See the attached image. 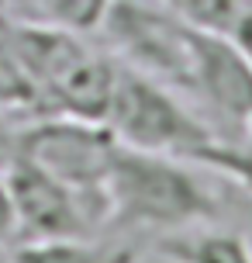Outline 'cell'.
I'll use <instances>...</instances> for the list:
<instances>
[{
  "label": "cell",
  "instance_id": "obj_1",
  "mask_svg": "<svg viewBox=\"0 0 252 263\" xmlns=\"http://www.w3.org/2000/svg\"><path fill=\"white\" fill-rule=\"evenodd\" d=\"M107 229H152L183 232L214 225L221 215V197L190 170L186 159L138 153L118 145L104 180Z\"/></svg>",
  "mask_w": 252,
  "mask_h": 263
},
{
  "label": "cell",
  "instance_id": "obj_2",
  "mask_svg": "<svg viewBox=\"0 0 252 263\" xmlns=\"http://www.w3.org/2000/svg\"><path fill=\"white\" fill-rule=\"evenodd\" d=\"M104 125L128 149L186 159V163L207 142L221 139L207 121L197 118L176 97L173 87L124 63L118 66V80H114V93H111Z\"/></svg>",
  "mask_w": 252,
  "mask_h": 263
},
{
  "label": "cell",
  "instance_id": "obj_3",
  "mask_svg": "<svg viewBox=\"0 0 252 263\" xmlns=\"http://www.w3.org/2000/svg\"><path fill=\"white\" fill-rule=\"evenodd\" d=\"M14 208V239H97L107 229L104 191H80L25 159L4 163Z\"/></svg>",
  "mask_w": 252,
  "mask_h": 263
},
{
  "label": "cell",
  "instance_id": "obj_4",
  "mask_svg": "<svg viewBox=\"0 0 252 263\" xmlns=\"http://www.w3.org/2000/svg\"><path fill=\"white\" fill-rule=\"evenodd\" d=\"M100 31L114 52L145 77L186 93L194 77V35L197 28L180 21L162 4L145 0H114Z\"/></svg>",
  "mask_w": 252,
  "mask_h": 263
},
{
  "label": "cell",
  "instance_id": "obj_5",
  "mask_svg": "<svg viewBox=\"0 0 252 263\" xmlns=\"http://www.w3.org/2000/svg\"><path fill=\"white\" fill-rule=\"evenodd\" d=\"M118 145L104 121L35 115V121L11 135V159H25L69 187L104 191Z\"/></svg>",
  "mask_w": 252,
  "mask_h": 263
},
{
  "label": "cell",
  "instance_id": "obj_6",
  "mask_svg": "<svg viewBox=\"0 0 252 263\" xmlns=\"http://www.w3.org/2000/svg\"><path fill=\"white\" fill-rule=\"evenodd\" d=\"M186 93L197 97V104H204L214 118L228 121L239 135L252 132V63L232 35L197 28L194 77Z\"/></svg>",
  "mask_w": 252,
  "mask_h": 263
},
{
  "label": "cell",
  "instance_id": "obj_7",
  "mask_svg": "<svg viewBox=\"0 0 252 263\" xmlns=\"http://www.w3.org/2000/svg\"><path fill=\"white\" fill-rule=\"evenodd\" d=\"M114 80H118V63L90 49L87 42H80V49L62 63V69L49 83L41 115L104 121L107 107H111V93H114Z\"/></svg>",
  "mask_w": 252,
  "mask_h": 263
},
{
  "label": "cell",
  "instance_id": "obj_8",
  "mask_svg": "<svg viewBox=\"0 0 252 263\" xmlns=\"http://www.w3.org/2000/svg\"><path fill=\"white\" fill-rule=\"evenodd\" d=\"M149 250L162 263H252L249 239L239 229H214V225L159 236Z\"/></svg>",
  "mask_w": 252,
  "mask_h": 263
},
{
  "label": "cell",
  "instance_id": "obj_9",
  "mask_svg": "<svg viewBox=\"0 0 252 263\" xmlns=\"http://www.w3.org/2000/svg\"><path fill=\"white\" fill-rule=\"evenodd\" d=\"M111 4L114 0H7L0 11L25 17V21H38V25L87 35V31H100Z\"/></svg>",
  "mask_w": 252,
  "mask_h": 263
},
{
  "label": "cell",
  "instance_id": "obj_10",
  "mask_svg": "<svg viewBox=\"0 0 252 263\" xmlns=\"http://www.w3.org/2000/svg\"><path fill=\"white\" fill-rule=\"evenodd\" d=\"M121 246L104 239H11L7 256L11 263H111Z\"/></svg>",
  "mask_w": 252,
  "mask_h": 263
},
{
  "label": "cell",
  "instance_id": "obj_11",
  "mask_svg": "<svg viewBox=\"0 0 252 263\" xmlns=\"http://www.w3.org/2000/svg\"><path fill=\"white\" fill-rule=\"evenodd\" d=\"M190 166H204L207 173H218L232 180V187H239L252 197V132L239 135V139H214L190 159Z\"/></svg>",
  "mask_w": 252,
  "mask_h": 263
},
{
  "label": "cell",
  "instance_id": "obj_12",
  "mask_svg": "<svg viewBox=\"0 0 252 263\" xmlns=\"http://www.w3.org/2000/svg\"><path fill=\"white\" fill-rule=\"evenodd\" d=\"M159 4L186 25L204 28V31H225V35H232L245 7V0H159Z\"/></svg>",
  "mask_w": 252,
  "mask_h": 263
},
{
  "label": "cell",
  "instance_id": "obj_13",
  "mask_svg": "<svg viewBox=\"0 0 252 263\" xmlns=\"http://www.w3.org/2000/svg\"><path fill=\"white\" fill-rule=\"evenodd\" d=\"M232 39H235V45L249 55V63H252V4L249 0H245V7H242L235 28H232Z\"/></svg>",
  "mask_w": 252,
  "mask_h": 263
},
{
  "label": "cell",
  "instance_id": "obj_14",
  "mask_svg": "<svg viewBox=\"0 0 252 263\" xmlns=\"http://www.w3.org/2000/svg\"><path fill=\"white\" fill-rule=\"evenodd\" d=\"M11 239H14V208L7 184H4V173H0V242H11Z\"/></svg>",
  "mask_w": 252,
  "mask_h": 263
},
{
  "label": "cell",
  "instance_id": "obj_15",
  "mask_svg": "<svg viewBox=\"0 0 252 263\" xmlns=\"http://www.w3.org/2000/svg\"><path fill=\"white\" fill-rule=\"evenodd\" d=\"M111 263H138V253H135V246H121Z\"/></svg>",
  "mask_w": 252,
  "mask_h": 263
},
{
  "label": "cell",
  "instance_id": "obj_16",
  "mask_svg": "<svg viewBox=\"0 0 252 263\" xmlns=\"http://www.w3.org/2000/svg\"><path fill=\"white\" fill-rule=\"evenodd\" d=\"M0 263H11V256H7V242H0Z\"/></svg>",
  "mask_w": 252,
  "mask_h": 263
},
{
  "label": "cell",
  "instance_id": "obj_17",
  "mask_svg": "<svg viewBox=\"0 0 252 263\" xmlns=\"http://www.w3.org/2000/svg\"><path fill=\"white\" fill-rule=\"evenodd\" d=\"M0 135H4V132H0Z\"/></svg>",
  "mask_w": 252,
  "mask_h": 263
}]
</instances>
